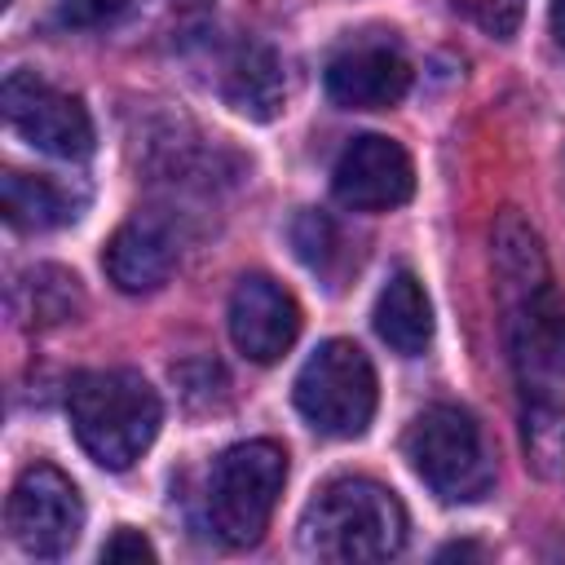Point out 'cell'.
<instances>
[{"label": "cell", "mask_w": 565, "mask_h": 565, "mask_svg": "<svg viewBox=\"0 0 565 565\" xmlns=\"http://www.w3.org/2000/svg\"><path fill=\"white\" fill-rule=\"evenodd\" d=\"M490 260L516 380L525 463L543 481H556L565 477V305L552 287L543 243L516 207L499 212Z\"/></svg>", "instance_id": "obj_1"}, {"label": "cell", "mask_w": 565, "mask_h": 565, "mask_svg": "<svg viewBox=\"0 0 565 565\" xmlns=\"http://www.w3.org/2000/svg\"><path fill=\"white\" fill-rule=\"evenodd\" d=\"M300 543L309 556L335 565L388 561L406 543V508L371 477H335L309 499L300 516Z\"/></svg>", "instance_id": "obj_2"}, {"label": "cell", "mask_w": 565, "mask_h": 565, "mask_svg": "<svg viewBox=\"0 0 565 565\" xmlns=\"http://www.w3.org/2000/svg\"><path fill=\"white\" fill-rule=\"evenodd\" d=\"M66 411L75 441L88 450L93 463L124 472L141 459V450L154 441L163 406L159 393L128 366L115 371H79L66 388Z\"/></svg>", "instance_id": "obj_3"}, {"label": "cell", "mask_w": 565, "mask_h": 565, "mask_svg": "<svg viewBox=\"0 0 565 565\" xmlns=\"http://www.w3.org/2000/svg\"><path fill=\"white\" fill-rule=\"evenodd\" d=\"M402 450L415 477L446 503H477L494 486V463L481 428L459 406H424L411 419Z\"/></svg>", "instance_id": "obj_4"}, {"label": "cell", "mask_w": 565, "mask_h": 565, "mask_svg": "<svg viewBox=\"0 0 565 565\" xmlns=\"http://www.w3.org/2000/svg\"><path fill=\"white\" fill-rule=\"evenodd\" d=\"M287 481V450L278 441H238L212 463L207 481V516L221 543L247 547L265 534L274 503Z\"/></svg>", "instance_id": "obj_5"}, {"label": "cell", "mask_w": 565, "mask_h": 565, "mask_svg": "<svg viewBox=\"0 0 565 565\" xmlns=\"http://www.w3.org/2000/svg\"><path fill=\"white\" fill-rule=\"evenodd\" d=\"M296 411L327 437H358L375 415V366L353 340H322L296 375Z\"/></svg>", "instance_id": "obj_6"}, {"label": "cell", "mask_w": 565, "mask_h": 565, "mask_svg": "<svg viewBox=\"0 0 565 565\" xmlns=\"http://www.w3.org/2000/svg\"><path fill=\"white\" fill-rule=\"evenodd\" d=\"M9 534L26 556H66L84 530V499L75 481L53 463H31L9 490Z\"/></svg>", "instance_id": "obj_7"}, {"label": "cell", "mask_w": 565, "mask_h": 565, "mask_svg": "<svg viewBox=\"0 0 565 565\" xmlns=\"http://www.w3.org/2000/svg\"><path fill=\"white\" fill-rule=\"evenodd\" d=\"M0 102H4L9 128L26 146H35L53 159H84L93 150V119L79 106V97L53 88L35 71H9Z\"/></svg>", "instance_id": "obj_8"}, {"label": "cell", "mask_w": 565, "mask_h": 565, "mask_svg": "<svg viewBox=\"0 0 565 565\" xmlns=\"http://www.w3.org/2000/svg\"><path fill=\"white\" fill-rule=\"evenodd\" d=\"M331 190L344 207L388 212L415 194V163L393 137L362 132L340 150V159L331 168Z\"/></svg>", "instance_id": "obj_9"}, {"label": "cell", "mask_w": 565, "mask_h": 565, "mask_svg": "<svg viewBox=\"0 0 565 565\" xmlns=\"http://www.w3.org/2000/svg\"><path fill=\"white\" fill-rule=\"evenodd\" d=\"M300 335V305L269 274H243L230 291V340L252 362H278Z\"/></svg>", "instance_id": "obj_10"}, {"label": "cell", "mask_w": 565, "mask_h": 565, "mask_svg": "<svg viewBox=\"0 0 565 565\" xmlns=\"http://www.w3.org/2000/svg\"><path fill=\"white\" fill-rule=\"evenodd\" d=\"M102 265H106V278L128 296L159 291L177 269V243H172L163 221L132 216L110 234V243L102 252Z\"/></svg>", "instance_id": "obj_11"}, {"label": "cell", "mask_w": 565, "mask_h": 565, "mask_svg": "<svg viewBox=\"0 0 565 565\" xmlns=\"http://www.w3.org/2000/svg\"><path fill=\"white\" fill-rule=\"evenodd\" d=\"M411 66L393 49H349L327 66V97L344 110H388L406 97Z\"/></svg>", "instance_id": "obj_12"}, {"label": "cell", "mask_w": 565, "mask_h": 565, "mask_svg": "<svg viewBox=\"0 0 565 565\" xmlns=\"http://www.w3.org/2000/svg\"><path fill=\"white\" fill-rule=\"evenodd\" d=\"M371 322H375V335L393 353H402V358L424 353L433 340V305H428L424 282L415 274H393L375 296Z\"/></svg>", "instance_id": "obj_13"}, {"label": "cell", "mask_w": 565, "mask_h": 565, "mask_svg": "<svg viewBox=\"0 0 565 565\" xmlns=\"http://www.w3.org/2000/svg\"><path fill=\"white\" fill-rule=\"evenodd\" d=\"M221 93L225 102L247 115V119H274L278 106H282V66L274 57V49L265 44H238L230 66H225V79H221Z\"/></svg>", "instance_id": "obj_14"}, {"label": "cell", "mask_w": 565, "mask_h": 565, "mask_svg": "<svg viewBox=\"0 0 565 565\" xmlns=\"http://www.w3.org/2000/svg\"><path fill=\"white\" fill-rule=\"evenodd\" d=\"M0 203H4V221L22 234H44V230H57L75 216V199L57 181L35 177V172H18V168L4 172Z\"/></svg>", "instance_id": "obj_15"}, {"label": "cell", "mask_w": 565, "mask_h": 565, "mask_svg": "<svg viewBox=\"0 0 565 565\" xmlns=\"http://www.w3.org/2000/svg\"><path fill=\"white\" fill-rule=\"evenodd\" d=\"M22 287H26V296H31V322H35V327L75 322L79 309H84L79 278L66 274V269H57V265H35Z\"/></svg>", "instance_id": "obj_16"}, {"label": "cell", "mask_w": 565, "mask_h": 565, "mask_svg": "<svg viewBox=\"0 0 565 565\" xmlns=\"http://www.w3.org/2000/svg\"><path fill=\"white\" fill-rule=\"evenodd\" d=\"M450 4H455V13H463L472 26H481L494 40H508L525 13V0H450Z\"/></svg>", "instance_id": "obj_17"}, {"label": "cell", "mask_w": 565, "mask_h": 565, "mask_svg": "<svg viewBox=\"0 0 565 565\" xmlns=\"http://www.w3.org/2000/svg\"><path fill=\"white\" fill-rule=\"evenodd\" d=\"M291 243H296V252H300L305 265L322 269L331 260V252H335V225L322 212H300L296 225H291Z\"/></svg>", "instance_id": "obj_18"}, {"label": "cell", "mask_w": 565, "mask_h": 565, "mask_svg": "<svg viewBox=\"0 0 565 565\" xmlns=\"http://www.w3.org/2000/svg\"><path fill=\"white\" fill-rule=\"evenodd\" d=\"M128 0H57V22L62 26H106L124 13Z\"/></svg>", "instance_id": "obj_19"}, {"label": "cell", "mask_w": 565, "mask_h": 565, "mask_svg": "<svg viewBox=\"0 0 565 565\" xmlns=\"http://www.w3.org/2000/svg\"><path fill=\"white\" fill-rule=\"evenodd\" d=\"M102 561H154V543L132 530V525H119L106 543H102Z\"/></svg>", "instance_id": "obj_20"}, {"label": "cell", "mask_w": 565, "mask_h": 565, "mask_svg": "<svg viewBox=\"0 0 565 565\" xmlns=\"http://www.w3.org/2000/svg\"><path fill=\"white\" fill-rule=\"evenodd\" d=\"M455 556H486V552L477 543H450V547L437 552V561H455Z\"/></svg>", "instance_id": "obj_21"}, {"label": "cell", "mask_w": 565, "mask_h": 565, "mask_svg": "<svg viewBox=\"0 0 565 565\" xmlns=\"http://www.w3.org/2000/svg\"><path fill=\"white\" fill-rule=\"evenodd\" d=\"M552 35L565 49V0H552Z\"/></svg>", "instance_id": "obj_22"}, {"label": "cell", "mask_w": 565, "mask_h": 565, "mask_svg": "<svg viewBox=\"0 0 565 565\" xmlns=\"http://www.w3.org/2000/svg\"><path fill=\"white\" fill-rule=\"evenodd\" d=\"M4 4H9V0H4Z\"/></svg>", "instance_id": "obj_23"}]
</instances>
